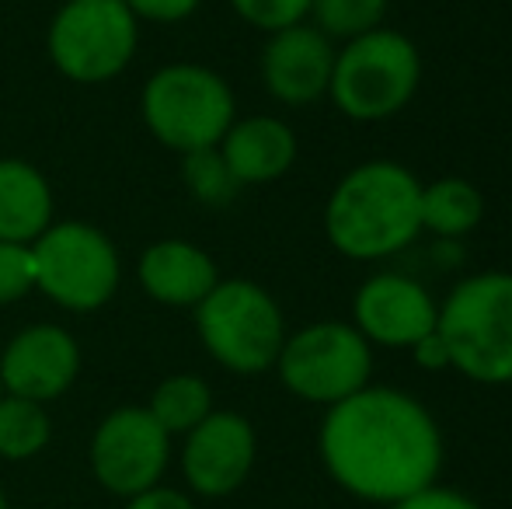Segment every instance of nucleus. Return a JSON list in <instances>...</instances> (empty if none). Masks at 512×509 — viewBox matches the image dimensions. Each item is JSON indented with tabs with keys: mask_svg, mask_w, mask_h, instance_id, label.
<instances>
[{
	"mask_svg": "<svg viewBox=\"0 0 512 509\" xmlns=\"http://www.w3.org/2000/svg\"><path fill=\"white\" fill-rule=\"evenodd\" d=\"M321 464L349 496L394 506L436 485L443 433L418 398L370 384L324 412Z\"/></svg>",
	"mask_w": 512,
	"mask_h": 509,
	"instance_id": "f257e3e1",
	"label": "nucleus"
},
{
	"mask_svg": "<svg viewBox=\"0 0 512 509\" xmlns=\"http://www.w3.org/2000/svg\"><path fill=\"white\" fill-rule=\"evenodd\" d=\"M422 234V182L401 161L373 157L349 168L324 203V238L342 258L380 262Z\"/></svg>",
	"mask_w": 512,
	"mask_h": 509,
	"instance_id": "f03ea898",
	"label": "nucleus"
},
{
	"mask_svg": "<svg viewBox=\"0 0 512 509\" xmlns=\"http://www.w3.org/2000/svg\"><path fill=\"white\" fill-rule=\"evenodd\" d=\"M436 332L460 377L485 387L512 384V272L485 269L460 279L439 300Z\"/></svg>",
	"mask_w": 512,
	"mask_h": 509,
	"instance_id": "7ed1b4c3",
	"label": "nucleus"
},
{
	"mask_svg": "<svg viewBox=\"0 0 512 509\" xmlns=\"http://www.w3.org/2000/svg\"><path fill=\"white\" fill-rule=\"evenodd\" d=\"M422 84V53L398 28H373L335 49L328 98L352 123H387Z\"/></svg>",
	"mask_w": 512,
	"mask_h": 509,
	"instance_id": "20e7f679",
	"label": "nucleus"
},
{
	"mask_svg": "<svg viewBox=\"0 0 512 509\" xmlns=\"http://www.w3.org/2000/svg\"><path fill=\"white\" fill-rule=\"evenodd\" d=\"M140 112L154 140L185 157L220 147L237 119V102L216 70L203 63H168L143 84Z\"/></svg>",
	"mask_w": 512,
	"mask_h": 509,
	"instance_id": "39448f33",
	"label": "nucleus"
},
{
	"mask_svg": "<svg viewBox=\"0 0 512 509\" xmlns=\"http://www.w3.org/2000/svg\"><path fill=\"white\" fill-rule=\"evenodd\" d=\"M199 342L223 370L255 377L276 367L286 342V318L265 286L251 279H220L196 307Z\"/></svg>",
	"mask_w": 512,
	"mask_h": 509,
	"instance_id": "423d86ee",
	"label": "nucleus"
},
{
	"mask_svg": "<svg viewBox=\"0 0 512 509\" xmlns=\"http://www.w3.org/2000/svg\"><path fill=\"white\" fill-rule=\"evenodd\" d=\"M272 370L300 401L331 408L370 387L373 346L352 321H310L286 335Z\"/></svg>",
	"mask_w": 512,
	"mask_h": 509,
	"instance_id": "0eeeda50",
	"label": "nucleus"
},
{
	"mask_svg": "<svg viewBox=\"0 0 512 509\" xmlns=\"http://www.w3.org/2000/svg\"><path fill=\"white\" fill-rule=\"evenodd\" d=\"M35 290H42L63 311L91 314L115 297L122 262L112 238L84 220H53L32 245Z\"/></svg>",
	"mask_w": 512,
	"mask_h": 509,
	"instance_id": "6e6552de",
	"label": "nucleus"
},
{
	"mask_svg": "<svg viewBox=\"0 0 512 509\" xmlns=\"http://www.w3.org/2000/svg\"><path fill=\"white\" fill-rule=\"evenodd\" d=\"M140 21L126 0H67L49 21L46 49L67 81L105 84L129 67Z\"/></svg>",
	"mask_w": 512,
	"mask_h": 509,
	"instance_id": "1a4fd4ad",
	"label": "nucleus"
},
{
	"mask_svg": "<svg viewBox=\"0 0 512 509\" xmlns=\"http://www.w3.org/2000/svg\"><path fill=\"white\" fill-rule=\"evenodd\" d=\"M88 461L108 496L133 499L161 485L171 464V436L157 426L147 405L112 408L91 436Z\"/></svg>",
	"mask_w": 512,
	"mask_h": 509,
	"instance_id": "9d476101",
	"label": "nucleus"
},
{
	"mask_svg": "<svg viewBox=\"0 0 512 509\" xmlns=\"http://www.w3.org/2000/svg\"><path fill=\"white\" fill-rule=\"evenodd\" d=\"M258 457L255 426L241 412H213L182 443V475L196 496L223 499L248 482Z\"/></svg>",
	"mask_w": 512,
	"mask_h": 509,
	"instance_id": "9b49d317",
	"label": "nucleus"
},
{
	"mask_svg": "<svg viewBox=\"0 0 512 509\" xmlns=\"http://www.w3.org/2000/svg\"><path fill=\"white\" fill-rule=\"evenodd\" d=\"M439 300L405 272H377L352 297V325L370 346L411 349L436 328Z\"/></svg>",
	"mask_w": 512,
	"mask_h": 509,
	"instance_id": "f8f14e48",
	"label": "nucleus"
},
{
	"mask_svg": "<svg viewBox=\"0 0 512 509\" xmlns=\"http://www.w3.org/2000/svg\"><path fill=\"white\" fill-rule=\"evenodd\" d=\"M81 374V346L60 325H28L0 353V387L28 401H56Z\"/></svg>",
	"mask_w": 512,
	"mask_h": 509,
	"instance_id": "ddd939ff",
	"label": "nucleus"
},
{
	"mask_svg": "<svg viewBox=\"0 0 512 509\" xmlns=\"http://www.w3.org/2000/svg\"><path fill=\"white\" fill-rule=\"evenodd\" d=\"M335 46L314 25L300 21L272 32L262 49V84L279 105H314L328 95Z\"/></svg>",
	"mask_w": 512,
	"mask_h": 509,
	"instance_id": "4468645a",
	"label": "nucleus"
},
{
	"mask_svg": "<svg viewBox=\"0 0 512 509\" xmlns=\"http://www.w3.org/2000/svg\"><path fill=\"white\" fill-rule=\"evenodd\" d=\"M216 150L244 189V185H269L290 175V168L297 164L300 143L293 126L279 116H248L230 123Z\"/></svg>",
	"mask_w": 512,
	"mask_h": 509,
	"instance_id": "2eb2a0df",
	"label": "nucleus"
},
{
	"mask_svg": "<svg viewBox=\"0 0 512 509\" xmlns=\"http://www.w3.org/2000/svg\"><path fill=\"white\" fill-rule=\"evenodd\" d=\"M140 286L164 307H199L220 283L213 255L185 238H164L143 252L136 265Z\"/></svg>",
	"mask_w": 512,
	"mask_h": 509,
	"instance_id": "dca6fc26",
	"label": "nucleus"
},
{
	"mask_svg": "<svg viewBox=\"0 0 512 509\" xmlns=\"http://www.w3.org/2000/svg\"><path fill=\"white\" fill-rule=\"evenodd\" d=\"M53 224V189L35 164L0 157V241L35 245Z\"/></svg>",
	"mask_w": 512,
	"mask_h": 509,
	"instance_id": "f3484780",
	"label": "nucleus"
},
{
	"mask_svg": "<svg viewBox=\"0 0 512 509\" xmlns=\"http://www.w3.org/2000/svg\"><path fill=\"white\" fill-rule=\"evenodd\" d=\"M485 220V192L471 178L446 175L422 185V234L439 241H460Z\"/></svg>",
	"mask_w": 512,
	"mask_h": 509,
	"instance_id": "a211bd4d",
	"label": "nucleus"
},
{
	"mask_svg": "<svg viewBox=\"0 0 512 509\" xmlns=\"http://www.w3.org/2000/svg\"><path fill=\"white\" fill-rule=\"evenodd\" d=\"M147 412L168 436H185L213 412V391L196 374H171L154 387Z\"/></svg>",
	"mask_w": 512,
	"mask_h": 509,
	"instance_id": "6ab92c4d",
	"label": "nucleus"
},
{
	"mask_svg": "<svg viewBox=\"0 0 512 509\" xmlns=\"http://www.w3.org/2000/svg\"><path fill=\"white\" fill-rule=\"evenodd\" d=\"M53 440V419L46 405L18 398V394H0V457L11 464L32 461Z\"/></svg>",
	"mask_w": 512,
	"mask_h": 509,
	"instance_id": "aec40b11",
	"label": "nucleus"
},
{
	"mask_svg": "<svg viewBox=\"0 0 512 509\" xmlns=\"http://www.w3.org/2000/svg\"><path fill=\"white\" fill-rule=\"evenodd\" d=\"M310 25L328 39H359L384 25L387 0H310Z\"/></svg>",
	"mask_w": 512,
	"mask_h": 509,
	"instance_id": "412c9836",
	"label": "nucleus"
},
{
	"mask_svg": "<svg viewBox=\"0 0 512 509\" xmlns=\"http://www.w3.org/2000/svg\"><path fill=\"white\" fill-rule=\"evenodd\" d=\"M182 182H185V189L192 192V199H199V203H206V206H227V203H234L237 192H241V185L230 175L227 161H223L216 147L196 150V154L182 157Z\"/></svg>",
	"mask_w": 512,
	"mask_h": 509,
	"instance_id": "4be33fe9",
	"label": "nucleus"
},
{
	"mask_svg": "<svg viewBox=\"0 0 512 509\" xmlns=\"http://www.w3.org/2000/svg\"><path fill=\"white\" fill-rule=\"evenodd\" d=\"M230 7L237 11V18L265 35L300 25L310 14V0H230Z\"/></svg>",
	"mask_w": 512,
	"mask_h": 509,
	"instance_id": "5701e85b",
	"label": "nucleus"
},
{
	"mask_svg": "<svg viewBox=\"0 0 512 509\" xmlns=\"http://www.w3.org/2000/svg\"><path fill=\"white\" fill-rule=\"evenodd\" d=\"M35 290V258L32 245L0 241V304L28 297Z\"/></svg>",
	"mask_w": 512,
	"mask_h": 509,
	"instance_id": "b1692460",
	"label": "nucleus"
},
{
	"mask_svg": "<svg viewBox=\"0 0 512 509\" xmlns=\"http://www.w3.org/2000/svg\"><path fill=\"white\" fill-rule=\"evenodd\" d=\"M203 0H126L136 21H154V25H175L199 11Z\"/></svg>",
	"mask_w": 512,
	"mask_h": 509,
	"instance_id": "393cba45",
	"label": "nucleus"
},
{
	"mask_svg": "<svg viewBox=\"0 0 512 509\" xmlns=\"http://www.w3.org/2000/svg\"><path fill=\"white\" fill-rule=\"evenodd\" d=\"M391 509H481V506L471 503V499L460 496V492H453V489L429 485V489H422V492H415V496L394 503Z\"/></svg>",
	"mask_w": 512,
	"mask_h": 509,
	"instance_id": "a878e982",
	"label": "nucleus"
},
{
	"mask_svg": "<svg viewBox=\"0 0 512 509\" xmlns=\"http://www.w3.org/2000/svg\"><path fill=\"white\" fill-rule=\"evenodd\" d=\"M122 509H196V503H192L189 492L171 489V485H154V489L126 499Z\"/></svg>",
	"mask_w": 512,
	"mask_h": 509,
	"instance_id": "bb28decb",
	"label": "nucleus"
},
{
	"mask_svg": "<svg viewBox=\"0 0 512 509\" xmlns=\"http://www.w3.org/2000/svg\"><path fill=\"white\" fill-rule=\"evenodd\" d=\"M408 353H411V360H415L422 370H429V374L450 370V353H446V342H443V335H439L436 328H432L425 339H418Z\"/></svg>",
	"mask_w": 512,
	"mask_h": 509,
	"instance_id": "cd10ccee",
	"label": "nucleus"
},
{
	"mask_svg": "<svg viewBox=\"0 0 512 509\" xmlns=\"http://www.w3.org/2000/svg\"><path fill=\"white\" fill-rule=\"evenodd\" d=\"M0 509H7V496H4V485H0Z\"/></svg>",
	"mask_w": 512,
	"mask_h": 509,
	"instance_id": "c85d7f7f",
	"label": "nucleus"
},
{
	"mask_svg": "<svg viewBox=\"0 0 512 509\" xmlns=\"http://www.w3.org/2000/svg\"><path fill=\"white\" fill-rule=\"evenodd\" d=\"M0 394H4V387H0Z\"/></svg>",
	"mask_w": 512,
	"mask_h": 509,
	"instance_id": "c756f323",
	"label": "nucleus"
}]
</instances>
